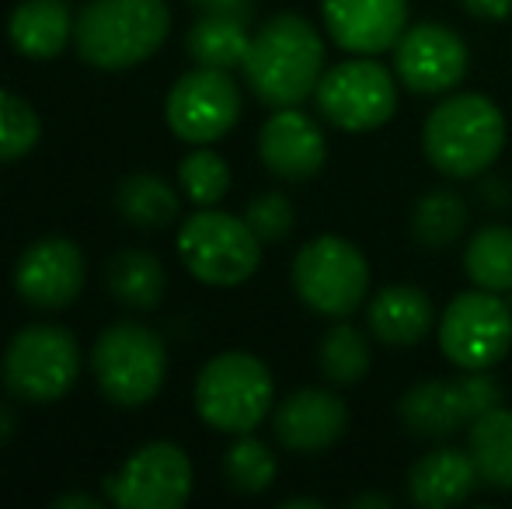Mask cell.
<instances>
[{
    "instance_id": "obj_7",
    "label": "cell",
    "mask_w": 512,
    "mask_h": 509,
    "mask_svg": "<svg viewBox=\"0 0 512 509\" xmlns=\"http://www.w3.org/2000/svg\"><path fill=\"white\" fill-rule=\"evenodd\" d=\"M178 255L185 269L206 286H241L258 272L262 241L248 220L199 206L178 231Z\"/></svg>"
},
{
    "instance_id": "obj_35",
    "label": "cell",
    "mask_w": 512,
    "mask_h": 509,
    "mask_svg": "<svg viewBox=\"0 0 512 509\" xmlns=\"http://www.w3.org/2000/svg\"><path fill=\"white\" fill-rule=\"evenodd\" d=\"M56 509H70V506H84V509H98L102 503H98V499H91V496H81V492H70V496H60L53 503Z\"/></svg>"
},
{
    "instance_id": "obj_8",
    "label": "cell",
    "mask_w": 512,
    "mask_h": 509,
    "mask_svg": "<svg viewBox=\"0 0 512 509\" xmlns=\"http://www.w3.org/2000/svg\"><path fill=\"white\" fill-rule=\"evenodd\" d=\"M314 102L331 126L345 133H370L398 112V77L373 56H352L324 70Z\"/></svg>"
},
{
    "instance_id": "obj_1",
    "label": "cell",
    "mask_w": 512,
    "mask_h": 509,
    "mask_svg": "<svg viewBox=\"0 0 512 509\" xmlns=\"http://www.w3.org/2000/svg\"><path fill=\"white\" fill-rule=\"evenodd\" d=\"M244 77L258 102L272 109L304 105L324 77V42L304 14H276L251 35Z\"/></svg>"
},
{
    "instance_id": "obj_23",
    "label": "cell",
    "mask_w": 512,
    "mask_h": 509,
    "mask_svg": "<svg viewBox=\"0 0 512 509\" xmlns=\"http://www.w3.org/2000/svg\"><path fill=\"white\" fill-rule=\"evenodd\" d=\"M467 450L481 482L495 492H512V408L499 405L467 426Z\"/></svg>"
},
{
    "instance_id": "obj_6",
    "label": "cell",
    "mask_w": 512,
    "mask_h": 509,
    "mask_svg": "<svg viewBox=\"0 0 512 509\" xmlns=\"http://www.w3.org/2000/svg\"><path fill=\"white\" fill-rule=\"evenodd\" d=\"M95 381L108 401L122 408H140L157 398L168 377V349L161 335L140 321H119L105 328L91 353Z\"/></svg>"
},
{
    "instance_id": "obj_10",
    "label": "cell",
    "mask_w": 512,
    "mask_h": 509,
    "mask_svg": "<svg viewBox=\"0 0 512 509\" xmlns=\"http://www.w3.org/2000/svg\"><path fill=\"white\" fill-rule=\"evenodd\" d=\"M439 349L457 370H492L512 349V307L502 293H457L439 318Z\"/></svg>"
},
{
    "instance_id": "obj_5",
    "label": "cell",
    "mask_w": 512,
    "mask_h": 509,
    "mask_svg": "<svg viewBox=\"0 0 512 509\" xmlns=\"http://www.w3.org/2000/svg\"><path fill=\"white\" fill-rule=\"evenodd\" d=\"M293 290L314 314L345 321L370 297V262L352 241L321 234L293 258Z\"/></svg>"
},
{
    "instance_id": "obj_24",
    "label": "cell",
    "mask_w": 512,
    "mask_h": 509,
    "mask_svg": "<svg viewBox=\"0 0 512 509\" xmlns=\"http://www.w3.org/2000/svg\"><path fill=\"white\" fill-rule=\"evenodd\" d=\"M115 206L119 213L140 231H157L168 227L178 217V196L164 178L154 171H136V175L122 178L119 192H115Z\"/></svg>"
},
{
    "instance_id": "obj_34",
    "label": "cell",
    "mask_w": 512,
    "mask_h": 509,
    "mask_svg": "<svg viewBox=\"0 0 512 509\" xmlns=\"http://www.w3.org/2000/svg\"><path fill=\"white\" fill-rule=\"evenodd\" d=\"M352 509H391V496H377V492H363L349 503Z\"/></svg>"
},
{
    "instance_id": "obj_30",
    "label": "cell",
    "mask_w": 512,
    "mask_h": 509,
    "mask_svg": "<svg viewBox=\"0 0 512 509\" xmlns=\"http://www.w3.org/2000/svg\"><path fill=\"white\" fill-rule=\"evenodd\" d=\"M178 185L196 206H216L230 189V164L216 150L199 147L178 164Z\"/></svg>"
},
{
    "instance_id": "obj_38",
    "label": "cell",
    "mask_w": 512,
    "mask_h": 509,
    "mask_svg": "<svg viewBox=\"0 0 512 509\" xmlns=\"http://www.w3.org/2000/svg\"><path fill=\"white\" fill-rule=\"evenodd\" d=\"M11 429H14V419H11V412H7L4 405H0V443L11 436Z\"/></svg>"
},
{
    "instance_id": "obj_21",
    "label": "cell",
    "mask_w": 512,
    "mask_h": 509,
    "mask_svg": "<svg viewBox=\"0 0 512 509\" xmlns=\"http://www.w3.org/2000/svg\"><path fill=\"white\" fill-rule=\"evenodd\" d=\"M74 25L63 0H21L7 21L11 46L28 60H53L74 39Z\"/></svg>"
},
{
    "instance_id": "obj_31",
    "label": "cell",
    "mask_w": 512,
    "mask_h": 509,
    "mask_svg": "<svg viewBox=\"0 0 512 509\" xmlns=\"http://www.w3.org/2000/svg\"><path fill=\"white\" fill-rule=\"evenodd\" d=\"M42 136L35 109L14 91L0 88V161H18L32 154Z\"/></svg>"
},
{
    "instance_id": "obj_4",
    "label": "cell",
    "mask_w": 512,
    "mask_h": 509,
    "mask_svg": "<svg viewBox=\"0 0 512 509\" xmlns=\"http://www.w3.org/2000/svg\"><path fill=\"white\" fill-rule=\"evenodd\" d=\"M276 384L258 356L251 353H220L199 370L196 381V412L206 426L220 433H251L272 412Z\"/></svg>"
},
{
    "instance_id": "obj_18",
    "label": "cell",
    "mask_w": 512,
    "mask_h": 509,
    "mask_svg": "<svg viewBox=\"0 0 512 509\" xmlns=\"http://www.w3.org/2000/svg\"><path fill=\"white\" fill-rule=\"evenodd\" d=\"M258 154L276 178L307 182L324 168L328 143H324L321 126L293 105V109H276V116L265 119L262 133H258Z\"/></svg>"
},
{
    "instance_id": "obj_26",
    "label": "cell",
    "mask_w": 512,
    "mask_h": 509,
    "mask_svg": "<svg viewBox=\"0 0 512 509\" xmlns=\"http://www.w3.org/2000/svg\"><path fill=\"white\" fill-rule=\"evenodd\" d=\"M467 203L450 189H432L411 206V238L422 248H450L467 231Z\"/></svg>"
},
{
    "instance_id": "obj_12",
    "label": "cell",
    "mask_w": 512,
    "mask_h": 509,
    "mask_svg": "<svg viewBox=\"0 0 512 509\" xmlns=\"http://www.w3.org/2000/svg\"><path fill=\"white\" fill-rule=\"evenodd\" d=\"M164 116L178 140L196 143H216L227 136L241 119V88L230 77V70L216 67H196L175 81L164 102Z\"/></svg>"
},
{
    "instance_id": "obj_27",
    "label": "cell",
    "mask_w": 512,
    "mask_h": 509,
    "mask_svg": "<svg viewBox=\"0 0 512 509\" xmlns=\"http://www.w3.org/2000/svg\"><path fill=\"white\" fill-rule=\"evenodd\" d=\"M464 272L474 286L492 293L512 290V227H481L464 252Z\"/></svg>"
},
{
    "instance_id": "obj_17",
    "label": "cell",
    "mask_w": 512,
    "mask_h": 509,
    "mask_svg": "<svg viewBox=\"0 0 512 509\" xmlns=\"http://www.w3.org/2000/svg\"><path fill=\"white\" fill-rule=\"evenodd\" d=\"M349 429V405L335 391L300 387L272 415V433L293 454H321Z\"/></svg>"
},
{
    "instance_id": "obj_29",
    "label": "cell",
    "mask_w": 512,
    "mask_h": 509,
    "mask_svg": "<svg viewBox=\"0 0 512 509\" xmlns=\"http://www.w3.org/2000/svg\"><path fill=\"white\" fill-rule=\"evenodd\" d=\"M276 471H279V464H276L272 447L251 433L237 436L227 447V457H223V475H227L230 489L244 492V496H258V492L272 489Z\"/></svg>"
},
{
    "instance_id": "obj_15",
    "label": "cell",
    "mask_w": 512,
    "mask_h": 509,
    "mask_svg": "<svg viewBox=\"0 0 512 509\" xmlns=\"http://www.w3.org/2000/svg\"><path fill=\"white\" fill-rule=\"evenodd\" d=\"M331 42L352 56H380L408 28V0H321Z\"/></svg>"
},
{
    "instance_id": "obj_32",
    "label": "cell",
    "mask_w": 512,
    "mask_h": 509,
    "mask_svg": "<svg viewBox=\"0 0 512 509\" xmlns=\"http://www.w3.org/2000/svg\"><path fill=\"white\" fill-rule=\"evenodd\" d=\"M244 220H248V227L258 234L262 245H279V241H286L293 234L297 213H293V203L283 192H265V196L251 199Z\"/></svg>"
},
{
    "instance_id": "obj_9",
    "label": "cell",
    "mask_w": 512,
    "mask_h": 509,
    "mask_svg": "<svg viewBox=\"0 0 512 509\" xmlns=\"http://www.w3.org/2000/svg\"><path fill=\"white\" fill-rule=\"evenodd\" d=\"M499 405L502 384L488 370H467L453 381H422L408 387L398 415L415 440H450Z\"/></svg>"
},
{
    "instance_id": "obj_33",
    "label": "cell",
    "mask_w": 512,
    "mask_h": 509,
    "mask_svg": "<svg viewBox=\"0 0 512 509\" xmlns=\"http://www.w3.org/2000/svg\"><path fill=\"white\" fill-rule=\"evenodd\" d=\"M460 7L481 21H506L512 14V0H460Z\"/></svg>"
},
{
    "instance_id": "obj_36",
    "label": "cell",
    "mask_w": 512,
    "mask_h": 509,
    "mask_svg": "<svg viewBox=\"0 0 512 509\" xmlns=\"http://www.w3.org/2000/svg\"><path fill=\"white\" fill-rule=\"evenodd\" d=\"M192 4L206 7V11H216V7H244L248 0H192Z\"/></svg>"
},
{
    "instance_id": "obj_28",
    "label": "cell",
    "mask_w": 512,
    "mask_h": 509,
    "mask_svg": "<svg viewBox=\"0 0 512 509\" xmlns=\"http://www.w3.org/2000/svg\"><path fill=\"white\" fill-rule=\"evenodd\" d=\"M317 367L331 384H359L373 367L370 339L349 321H335V328H328L317 346Z\"/></svg>"
},
{
    "instance_id": "obj_13",
    "label": "cell",
    "mask_w": 512,
    "mask_h": 509,
    "mask_svg": "<svg viewBox=\"0 0 512 509\" xmlns=\"http://www.w3.org/2000/svg\"><path fill=\"white\" fill-rule=\"evenodd\" d=\"M196 471L178 443L154 440L140 447L112 478L105 492L122 509H178L189 503Z\"/></svg>"
},
{
    "instance_id": "obj_16",
    "label": "cell",
    "mask_w": 512,
    "mask_h": 509,
    "mask_svg": "<svg viewBox=\"0 0 512 509\" xmlns=\"http://www.w3.org/2000/svg\"><path fill=\"white\" fill-rule=\"evenodd\" d=\"M84 252L70 238H42L18 258L14 286L35 307H67L84 290Z\"/></svg>"
},
{
    "instance_id": "obj_2",
    "label": "cell",
    "mask_w": 512,
    "mask_h": 509,
    "mask_svg": "<svg viewBox=\"0 0 512 509\" xmlns=\"http://www.w3.org/2000/svg\"><path fill=\"white\" fill-rule=\"evenodd\" d=\"M506 147V116L488 95L460 91L429 112L422 126V150L446 178H478L499 161Z\"/></svg>"
},
{
    "instance_id": "obj_25",
    "label": "cell",
    "mask_w": 512,
    "mask_h": 509,
    "mask_svg": "<svg viewBox=\"0 0 512 509\" xmlns=\"http://www.w3.org/2000/svg\"><path fill=\"white\" fill-rule=\"evenodd\" d=\"M108 283H112V293L126 307L150 311L164 297V265L154 252L126 248V252H119L112 258V265H108Z\"/></svg>"
},
{
    "instance_id": "obj_19",
    "label": "cell",
    "mask_w": 512,
    "mask_h": 509,
    "mask_svg": "<svg viewBox=\"0 0 512 509\" xmlns=\"http://www.w3.org/2000/svg\"><path fill=\"white\" fill-rule=\"evenodd\" d=\"M481 471L471 450L436 447L422 454L408 471V499L418 509H450L460 506L478 492Z\"/></svg>"
},
{
    "instance_id": "obj_37",
    "label": "cell",
    "mask_w": 512,
    "mask_h": 509,
    "mask_svg": "<svg viewBox=\"0 0 512 509\" xmlns=\"http://www.w3.org/2000/svg\"><path fill=\"white\" fill-rule=\"evenodd\" d=\"M321 499H286L283 509H321Z\"/></svg>"
},
{
    "instance_id": "obj_39",
    "label": "cell",
    "mask_w": 512,
    "mask_h": 509,
    "mask_svg": "<svg viewBox=\"0 0 512 509\" xmlns=\"http://www.w3.org/2000/svg\"><path fill=\"white\" fill-rule=\"evenodd\" d=\"M509 307H512V290H509Z\"/></svg>"
},
{
    "instance_id": "obj_14",
    "label": "cell",
    "mask_w": 512,
    "mask_h": 509,
    "mask_svg": "<svg viewBox=\"0 0 512 509\" xmlns=\"http://www.w3.org/2000/svg\"><path fill=\"white\" fill-rule=\"evenodd\" d=\"M467 63V42L439 21L405 28L394 46V74L415 95H450L467 77Z\"/></svg>"
},
{
    "instance_id": "obj_3",
    "label": "cell",
    "mask_w": 512,
    "mask_h": 509,
    "mask_svg": "<svg viewBox=\"0 0 512 509\" xmlns=\"http://www.w3.org/2000/svg\"><path fill=\"white\" fill-rule=\"evenodd\" d=\"M168 0H91L77 14V53L95 70H133L164 46Z\"/></svg>"
},
{
    "instance_id": "obj_20",
    "label": "cell",
    "mask_w": 512,
    "mask_h": 509,
    "mask_svg": "<svg viewBox=\"0 0 512 509\" xmlns=\"http://www.w3.org/2000/svg\"><path fill=\"white\" fill-rule=\"evenodd\" d=\"M436 311L432 300L422 286L415 283H391L384 290L373 293L370 307H366V325L370 335L384 346L411 349L429 335Z\"/></svg>"
},
{
    "instance_id": "obj_11",
    "label": "cell",
    "mask_w": 512,
    "mask_h": 509,
    "mask_svg": "<svg viewBox=\"0 0 512 509\" xmlns=\"http://www.w3.org/2000/svg\"><path fill=\"white\" fill-rule=\"evenodd\" d=\"M81 374L77 339L60 325H28L11 339L4 381L25 401H60Z\"/></svg>"
},
{
    "instance_id": "obj_22",
    "label": "cell",
    "mask_w": 512,
    "mask_h": 509,
    "mask_svg": "<svg viewBox=\"0 0 512 509\" xmlns=\"http://www.w3.org/2000/svg\"><path fill=\"white\" fill-rule=\"evenodd\" d=\"M251 46V28L244 7H216L206 11L203 18L192 25L185 49L199 67H216V70H234L244 67V56Z\"/></svg>"
}]
</instances>
